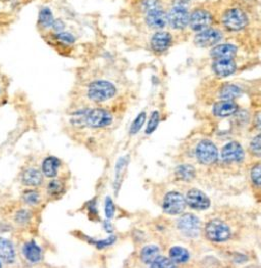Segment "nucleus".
I'll use <instances>...</instances> for the list:
<instances>
[{
  "label": "nucleus",
  "instance_id": "nucleus-1",
  "mask_svg": "<svg viewBox=\"0 0 261 268\" xmlns=\"http://www.w3.org/2000/svg\"><path fill=\"white\" fill-rule=\"evenodd\" d=\"M117 93L115 86L109 81L97 80L89 84L87 96L94 103H103L112 99Z\"/></svg>",
  "mask_w": 261,
  "mask_h": 268
},
{
  "label": "nucleus",
  "instance_id": "nucleus-2",
  "mask_svg": "<svg viewBox=\"0 0 261 268\" xmlns=\"http://www.w3.org/2000/svg\"><path fill=\"white\" fill-rule=\"evenodd\" d=\"M222 25L227 31L238 32L247 27L248 17L240 9H230L223 14Z\"/></svg>",
  "mask_w": 261,
  "mask_h": 268
},
{
  "label": "nucleus",
  "instance_id": "nucleus-3",
  "mask_svg": "<svg viewBox=\"0 0 261 268\" xmlns=\"http://www.w3.org/2000/svg\"><path fill=\"white\" fill-rule=\"evenodd\" d=\"M206 237L214 242L226 241L230 236V228L219 219L210 220L205 226Z\"/></svg>",
  "mask_w": 261,
  "mask_h": 268
},
{
  "label": "nucleus",
  "instance_id": "nucleus-4",
  "mask_svg": "<svg viewBox=\"0 0 261 268\" xmlns=\"http://www.w3.org/2000/svg\"><path fill=\"white\" fill-rule=\"evenodd\" d=\"M177 226L183 235L189 238H195L200 233L201 221L196 215L186 213L179 218Z\"/></svg>",
  "mask_w": 261,
  "mask_h": 268
},
{
  "label": "nucleus",
  "instance_id": "nucleus-5",
  "mask_svg": "<svg viewBox=\"0 0 261 268\" xmlns=\"http://www.w3.org/2000/svg\"><path fill=\"white\" fill-rule=\"evenodd\" d=\"M187 203L185 197L179 191H168L162 202L163 212L168 215H179L186 209Z\"/></svg>",
  "mask_w": 261,
  "mask_h": 268
},
{
  "label": "nucleus",
  "instance_id": "nucleus-6",
  "mask_svg": "<svg viewBox=\"0 0 261 268\" xmlns=\"http://www.w3.org/2000/svg\"><path fill=\"white\" fill-rule=\"evenodd\" d=\"M195 154L198 162L202 165L213 164L218 157L216 145L209 139L201 140L196 147Z\"/></svg>",
  "mask_w": 261,
  "mask_h": 268
},
{
  "label": "nucleus",
  "instance_id": "nucleus-7",
  "mask_svg": "<svg viewBox=\"0 0 261 268\" xmlns=\"http://www.w3.org/2000/svg\"><path fill=\"white\" fill-rule=\"evenodd\" d=\"M112 123V115L104 109L89 110L86 116V126L90 128H104Z\"/></svg>",
  "mask_w": 261,
  "mask_h": 268
},
{
  "label": "nucleus",
  "instance_id": "nucleus-8",
  "mask_svg": "<svg viewBox=\"0 0 261 268\" xmlns=\"http://www.w3.org/2000/svg\"><path fill=\"white\" fill-rule=\"evenodd\" d=\"M167 22L177 30H183L190 22V16L186 8L175 6L167 15Z\"/></svg>",
  "mask_w": 261,
  "mask_h": 268
},
{
  "label": "nucleus",
  "instance_id": "nucleus-9",
  "mask_svg": "<svg viewBox=\"0 0 261 268\" xmlns=\"http://www.w3.org/2000/svg\"><path fill=\"white\" fill-rule=\"evenodd\" d=\"M245 158L243 147L237 141L227 142L221 150V159L228 164L241 163Z\"/></svg>",
  "mask_w": 261,
  "mask_h": 268
},
{
  "label": "nucleus",
  "instance_id": "nucleus-10",
  "mask_svg": "<svg viewBox=\"0 0 261 268\" xmlns=\"http://www.w3.org/2000/svg\"><path fill=\"white\" fill-rule=\"evenodd\" d=\"M185 199H186L187 205L194 210L202 211V210H206L210 207L209 198L202 190H200L198 188L190 189L187 192Z\"/></svg>",
  "mask_w": 261,
  "mask_h": 268
},
{
  "label": "nucleus",
  "instance_id": "nucleus-11",
  "mask_svg": "<svg viewBox=\"0 0 261 268\" xmlns=\"http://www.w3.org/2000/svg\"><path fill=\"white\" fill-rule=\"evenodd\" d=\"M212 23V16L209 12L199 9L193 12L190 16V26L192 30L196 32H201L205 29H208L210 24Z\"/></svg>",
  "mask_w": 261,
  "mask_h": 268
},
{
  "label": "nucleus",
  "instance_id": "nucleus-12",
  "mask_svg": "<svg viewBox=\"0 0 261 268\" xmlns=\"http://www.w3.org/2000/svg\"><path fill=\"white\" fill-rule=\"evenodd\" d=\"M221 32L216 29H205L195 37V44L200 47H210L216 45L221 40Z\"/></svg>",
  "mask_w": 261,
  "mask_h": 268
},
{
  "label": "nucleus",
  "instance_id": "nucleus-13",
  "mask_svg": "<svg viewBox=\"0 0 261 268\" xmlns=\"http://www.w3.org/2000/svg\"><path fill=\"white\" fill-rule=\"evenodd\" d=\"M22 252L25 259L31 264H37L42 260V256H43L42 249L34 239L25 242Z\"/></svg>",
  "mask_w": 261,
  "mask_h": 268
},
{
  "label": "nucleus",
  "instance_id": "nucleus-14",
  "mask_svg": "<svg viewBox=\"0 0 261 268\" xmlns=\"http://www.w3.org/2000/svg\"><path fill=\"white\" fill-rule=\"evenodd\" d=\"M44 175L41 170L36 168H28L26 169L21 176V181L25 186L29 187H37L43 183Z\"/></svg>",
  "mask_w": 261,
  "mask_h": 268
},
{
  "label": "nucleus",
  "instance_id": "nucleus-15",
  "mask_svg": "<svg viewBox=\"0 0 261 268\" xmlns=\"http://www.w3.org/2000/svg\"><path fill=\"white\" fill-rule=\"evenodd\" d=\"M146 23L153 29H162L167 24V15L160 8L151 10L147 12Z\"/></svg>",
  "mask_w": 261,
  "mask_h": 268
},
{
  "label": "nucleus",
  "instance_id": "nucleus-16",
  "mask_svg": "<svg viewBox=\"0 0 261 268\" xmlns=\"http://www.w3.org/2000/svg\"><path fill=\"white\" fill-rule=\"evenodd\" d=\"M172 37L167 32H157L155 33L150 41L151 48L155 53H163L166 50H168L171 45Z\"/></svg>",
  "mask_w": 261,
  "mask_h": 268
},
{
  "label": "nucleus",
  "instance_id": "nucleus-17",
  "mask_svg": "<svg viewBox=\"0 0 261 268\" xmlns=\"http://www.w3.org/2000/svg\"><path fill=\"white\" fill-rule=\"evenodd\" d=\"M61 168L62 161L54 156H48L42 162L41 172L47 178H55L59 175Z\"/></svg>",
  "mask_w": 261,
  "mask_h": 268
},
{
  "label": "nucleus",
  "instance_id": "nucleus-18",
  "mask_svg": "<svg viewBox=\"0 0 261 268\" xmlns=\"http://www.w3.org/2000/svg\"><path fill=\"white\" fill-rule=\"evenodd\" d=\"M16 257L14 243L10 239L0 236V260L7 264H13L16 261Z\"/></svg>",
  "mask_w": 261,
  "mask_h": 268
},
{
  "label": "nucleus",
  "instance_id": "nucleus-19",
  "mask_svg": "<svg viewBox=\"0 0 261 268\" xmlns=\"http://www.w3.org/2000/svg\"><path fill=\"white\" fill-rule=\"evenodd\" d=\"M238 105L234 101H221L214 104L212 112L214 116L220 118H226L235 115L238 112Z\"/></svg>",
  "mask_w": 261,
  "mask_h": 268
},
{
  "label": "nucleus",
  "instance_id": "nucleus-20",
  "mask_svg": "<svg viewBox=\"0 0 261 268\" xmlns=\"http://www.w3.org/2000/svg\"><path fill=\"white\" fill-rule=\"evenodd\" d=\"M238 48L234 44H219L213 47L210 55L211 57L216 60H234L237 56Z\"/></svg>",
  "mask_w": 261,
  "mask_h": 268
},
{
  "label": "nucleus",
  "instance_id": "nucleus-21",
  "mask_svg": "<svg viewBox=\"0 0 261 268\" xmlns=\"http://www.w3.org/2000/svg\"><path fill=\"white\" fill-rule=\"evenodd\" d=\"M212 70L218 77H227L236 72L237 65L234 60H216L212 65Z\"/></svg>",
  "mask_w": 261,
  "mask_h": 268
},
{
  "label": "nucleus",
  "instance_id": "nucleus-22",
  "mask_svg": "<svg viewBox=\"0 0 261 268\" xmlns=\"http://www.w3.org/2000/svg\"><path fill=\"white\" fill-rule=\"evenodd\" d=\"M160 256V249L156 245H147L141 249L140 258L144 264L151 265Z\"/></svg>",
  "mask_w": 261,
  "mask_h": 268
},
{
  "label": "nucleus",
  "instance_id": "nucleus-23",
  "mask_svg": "<svg viewBox=\"0 0 261 268\" xmlns=\"http://www.w3.org/2000/svg\"><path fill=\"white\" fill-rule=\"evenodd\" d=\"M175 175H176V178L179 181L189 182V181H192L195 178V176H196V169L192 165L182 164V165H179L176 168Z\"/></svg>",
  "mask_w": 261,
  "mask_h": 268
},
{
  "label": "nucleus",
  "instance_id": "nucleus-24",
  "mask_svg": "<svg viewBox=\"0 0 261 268\" xmlns=\"http://www.w3.org/2000/svg\"><path fill=\"white\" fill-rule=\"evenodd\" d=\"M169 259L175 264H184L189 261L190 253L186 248L175 246L169 250Z\"/></svg>",
  "mask_w": 261,
  "mask_h": 268
},
{
  "label": "nucleus",
  "instance_id": "nucleus-25",
  "mask_svg": "<svg viewBox=\"0 0 261 268\" xmlns=\"http://www.w3.org/2000/svg\"><path fill=\"white\" fill-rule=\"evenodd\" d=\"M242 94V90L235 84H225L220 88L219 96L222 101H234Z\"/></svg>",
  "mask_w": 261,
  "mask_h": 268
},
{
  "label": "nucleus",
  "instance_id": "nucleus-26",
  "mask_svg": "<svg viewBox=\"0 0 261 268\" xmlns=\"http://www.w3.org/2000/svg\"><path fill=\"white\" fill-rule=\"evenodd\" d=\"M66 188L65 182L60 178H52L46 185V192L48 197L56 198L60 197Z\"/></svg>",
  "mask_w": 261,
  "mask_h": 268
},
{
  "label": "nucleus",
  "instance_id": "nucleus-27",
  "mask_svg": "<svg viewBox=\"0 0 261 268\" xmlns=\"http://www.w3.org/2000/svg\"><path fill=\"white\" fill-rule=\"evenodd\" d=\"M23 202L28 206H37L41 201V194L34 188L26 189L22 194Z\"/></svg>",
  "mask_w": 261,
  "mask_h": 268
},
{
  "label": "nucleus",
  "instance_id": "nucleus-28",
  "mask_svg": "<svg viewBox=\"0 0 261 268\" xmlns=\"http://www.w3.org/2000/svg\"><path fill=\"white\" fill-rule=\"evenodd\" d=\"M54 18H53V15H52V12L50 9L48 8H43L41 11H40V14H39V23L40 25L45 28V29H48V28H52V25L54 23Z\"/></svg>",
  "mask_w": 261,
  "mask_h": 268
},
{
  "label": "nucleus",
  "instance_id": "nucleus-29",
  "mask_svg": "<svg viewBox=\"0 0 261 268\" xmlns=\"http://www.w3.org/2000/svg\"><path fill=\"white\" fill-rule=\"evenodd\" d=\"M128 166V158L126 157H122L119 161H118V164H117V167H115V180H114V183H115V189H118L121 185V182H122V179H123V175L126 171V168Z\"/></svg>",
  "mask_w": 261,
  "mask_h": 268
},
{
  "label": "nucleus",
  "instance_id": "nucleus-30",
  "mask_svg": "<svg viewBox=\"0 0 261 268\" xmlns=\"http://www.w3.org/2000/svg\"><path fill=\"white\" fill-rule=\"evenodd\" d=\"M115 240H117V237L114 235H110V236L103 238V239H94V238L88 239V241L90 243H92L93 246H95L99 250H102V249H105V248L112 246L115 242Z\"/></svg>",
  "mask_w": 261,
  "mask_h": 268
},
{
  "label": "nucleus",
  "instance_id": "nucleus-31",
  "mask_svg": "<svg viewBox=\"0 0 261 268\" xmlns=\"http://www.w3.org/2000/svg\"><path fill=\"white\" fill-rule=\"evenodd\" d=\"M145 120H146V113L145 112H142L140 113L137 118L133 121L132 125H131V128H130V134L131 135H135L137 134L143 127L144 123H145Z\"/></svg>",
  "mask_w": 261,
  "mask_h": 268
},
{
  "label": "nucleus",
  "instance_id": "nucleus-32",
  "mask_svg": "<svg viewBox=\"0 0 261 268\" xmlns=\"http://www.w3.org/2000/svg\"><path fill=\"white\" fill-rule=\"evenodd\" d=\"M89 110H81L74 113L73 118L71 119V122L74 126L77 127H84L86 126V116Z\"/></svg>",
  "mask_w": 261,
  "mask_h": 268
},
{
  "label": "nucleus",
  "instance_id": "nucleus-33",
  "mask_svg": "<svg viewBox=\"0 0 261 268\" xmlns=\"http://www.w3.org/2000/svg\"><path fill=\"white\" fill-rule=\"evenodd\" d=\"M31 218H32V215L30 211L25 210V209L19 210L15 215V221L19 225H27L31 221Z\"/></svg>",
  "mask_w": 261,
  "mask_h": 268
},
{
  "label": "nucleus",
  "instance_id": "nucleus-34",
  "mask_svg": "<svg viewBox=\"0 0 261 268\" xmlns=\"http://www.w3.org/2000/svg\"><path fill=\"white\" fill-rule=\"evenodd\" d=\"M150 268H177L176 264L168 258L159 256L151 265Z\"/></svg>",
  "mask_w": 261,
  "mask_h": 268
},
{
  "label": "nucleus",
  "instance_id": "nucleus-35",
  "mask_svg": "<svg viewBox=\"0 0 261 268\" xmlns=\"http://www.w3.org/2000/svg\"><path fill=\"white\" fill-rule=\"evenodd\" d=\"M159 122H160V115H159V113H158L157 111H154V112L151 114L150 119H149V121H148L147 128H146V134H151V133H153V132L156 130Z\"/></svg>",
  "mask_w": 261,
  "mask_h": 268
},
{
  "label": "nucleus",
  "instance_id": "nucleus-36",
  "mask_svg": "<svg viewBox=\"0 0 261 268\" xmlns=\"http://www.w3.org/2000/svg\"><path fill=\"white\" fill-rule=\"evenodd\" d=\"M251 153L258 158H261V133L256 135L250 143Z\"/></svg>",
  "mask_w": 261,
  "mask_h": 268
},
{
  "label": "nucleus",
  "instance_id": "nucleus-37",
  "mask_svg": "<svg viewBox=\"0 0 261 268\" xmlns=\"http://www.w3.org/2000/svg\"><path fill=\"white\" fill-rule=\"evenodd\" d=\"M251 180L259 188H261V164L255 165L251 169Z\"/></svg>",
  "mask_w": 261,
  "mask_h": 268
},
{
  "label": "nucleus",
  "instance_id": "nucleus-38",
  "mask_svg": "<svg viewBox=\"0 0 261 268\" xmlns=\"http://www.w3.org/2000/svg\"><path fill=\"white\" fill-rule=\"evenodd\" d=\"M104 212L107 219H112L115 214V206L110 197H106L104 204Z\"/></svg>",
  "mask_w": 261,
  "mask_h": 268
},
{
  "label": "nucleus",
  "instance_id": "nucleus-39",
  "mask_svg": "<svg viewBox=\"0 0 261 268\" xmlns=\"http://www.w3.org/2000/svg\"><path fill=\"white\" fill-rule=\"evenodd\" d=\"M55 38L56 40H59L60 42H62L63 44H66V45H71L75 42V37L71 34V33H68V32H61V33H56L55 35Z\"/></svg>",
  "mask_w": 261,
  "mask_h": 268
},
{
  "label": "nucleus",
  "instance_id": "nucleus-40",
  "mask_svg": "<svg viewBox=\"0 0 261 268\" xmlns=\"http://www.w3.org/2000/svg\"><path fill=\"white\" fill-rule=\"evenodd\" d=\"M158 5H160V2H158V0H145V2L143 3V8L147 12H149L154 9H159Z\"/></svg>",
  "mask_w": 261,
  "mask_h": 268
},
{
  "label": "nucleus",
  "instance_id": "nucleus-41",
  "mask_svg": "<svg viewBox=\"0 0 261 268\" xmlns=\"http://www.w3.org/2000/svg\"><path fill=\"white\" fill-rule=\"evenodd\" d=\"M65 24L62 20H55L53 25H52V28L53 30L56 32V33H61V32H64V29H65Z\"/></svg>",
  "mask_w": 261,
  "mask_h": 268
},
{
  "label": "nucleus",
  "instance_id": "nucleus-42",
  "mask_svg": "<svg viewBox=\"0 0 261 268\" xmlns=\"http://www.w3.org/2000/svg\"><path fill=\"white\" fill-rule=\"evenodd\" d=\"M102 225H103V228H104V230H105L106 232H108V233H111V232L113 231V225L111 224V222H110V221H108V220H105V221H103Z\"/></svg>",
  "mask_w": 261,
  "mask_h": 268
},
{
  "label": "nucleus",
  "instance_id": "nucleus-43",
  "mask_svg": "<svg viewBox=\"0 0 261 268\" xmlns=\"http://www.w3.org/2000/svg\"><path fill=\"white\" fill-rule=\"evenodd\" d=\"M254 125L257 129L261 130V112L256 114V116L254 118Z\"/></svg>",
  "mask_w": 261,
  "mask_h": 268
},
{
  "label": "nucleus",
  "instance_id": "nucleus-44",
  "mask_svg": "<svg viewBox=\"0 0 261 268\" xmlns=\"http://www.w3.org/2000/svg\"><path fill=\"white\" fill-rule=\"evenodd\" d=\"M0 268H3V261L0 260Z\"/></svg>",
  "mask_w": 261,
  "mask_h": 268
}]
</instances>
